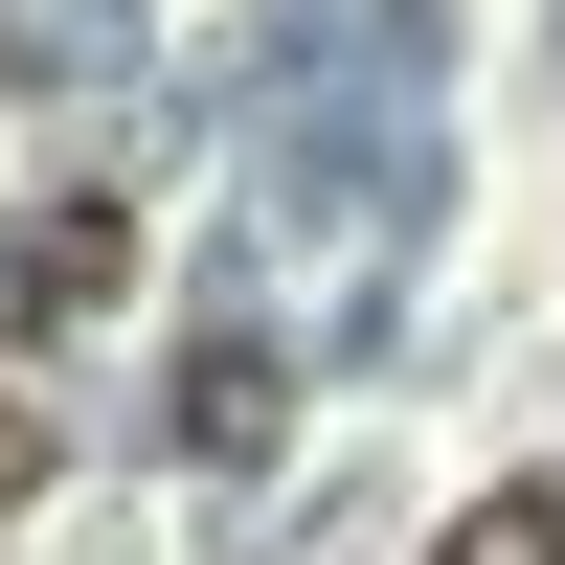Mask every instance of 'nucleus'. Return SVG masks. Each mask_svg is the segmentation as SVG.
Wrapping results in <instances>:
<instances>
[{"mask_svg":"<svg viewBox=\"0 0 565 565\" xmlns=\"http://www.w3.org/2000/svg\"><path fill=\"white\" fill-rule=\"evenodd\" d=\"M136 271V204H45V249H23V317H90Z\"/></svg>","mask_w":565,"mask_h":565,"instance_id":"1","label":"nucleus"},{"mask_svg":"<svg viewBox=\"0 0 565 565\" xmlns=\"http://www.w3.org/2000/svg\"><path fill=\"white\" fill-rule=\"evenodd\" d=\"M45 476V407H23V362H0V498H23Z\"/></svg>","mask_w":565,"mask_h":565,"instance_id":"3","label":"nucleus"},{"mask_svg":"<svg viewBox=\"0 0 565 565\" xmlns=\"http://www.w3.org/2000/svg\"><path fill=\"white\" fill-rule=\"evenodd\" d=\"M452 565H565V498L521 476V498H476V521H452Z\"/></svg>","mask_w":565,"mask_h":565,"instance_id":"2","label":"nucleus"}]
</instances>
